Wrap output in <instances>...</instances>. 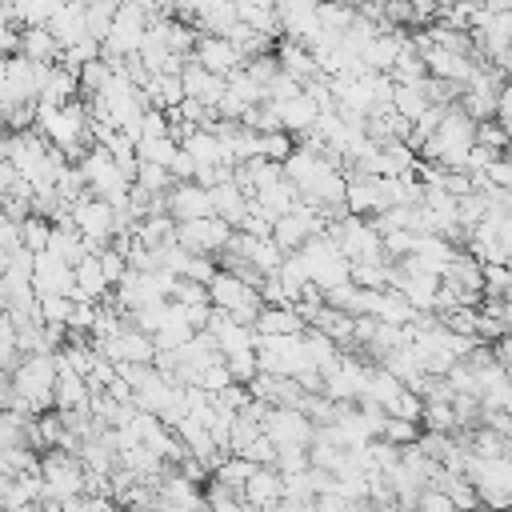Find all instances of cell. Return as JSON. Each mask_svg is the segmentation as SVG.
<instances>
[{"label": "cell", "mask_w": 512, "mask_h": 512, "mask_svg": "<svg viewBox=\"0 0 512 512\" xmlns=\"http://www.w3.org/2000/svg\"><path fill=\"white\" fill-rule=\"evenodd\" d=\"M36 128H40L44 144L56 148L60 156H84L80 148H84V140L92 136L80 100H72V104H64V108H44V104H36Z\"/></svg>", "instance_id": "1"}, {"label": "cell", "mask_w": 512, "mask_h": 512, "mask_svg": "<svg viewBox=\"0 0 512 512\" xmlns=\"http://www.w3.org/2000/svg\"><path fill=\"white\" fill-rule=\"evenodd\" d=\"M256 372L280 376V380H300L304 372H316L308 364L304 332L300 336H256Z\"/></svg>", "instance_id": "2"}, {"label": "cell", "mask_w": 512, "mask_h": 512, "mask_svg": "<svg viewBox=\"0 0 512 512\" xmlns=\"http://www.w3.org/2000/svg\"><path fill=\"white\" fill-rule=\"evenodd\" d=\"M468 484L476 488V500L504 512L512 508V460L508 456H468L464 460Z\"/></svg>", "instance_id": "3"}, {"label": "cell", "mask_w": 512, "mask_h": 512, "mask_svg": "<svg viewBox=\"0 0 512 512\" xmlns=\"http://www.w3.org/2000/svg\"><path fill=\"white\" fill-rule=\"evenodd\" d=\"M144 32H148V12L140 4H116V20L100 44V60L108 64H124V60H136L140 44H144Z\"/></svg>", "instance_id": "4"}, {"label": "cell", "mask_w": 512, "mask_h": 512, "mask_svg": "<svg viewBox=\"0 0 512 512\" xmlns=\"http://www.w3.org/2000/svg\"><path fill=\"white\" fill-rule=\"evenodd\" d=\"M40 480H44V504H52V508L84 496V464H80V456H72L64 448H52L40 460Z\"/></svg>", "instance_id": "5"}, {"label": "cell", "mask_w": 512, "mask_h": 512, "mask_svg": "<svg viewBox=\"0 0 512 512\" xmlns=\"http://www.w3.org/2000/svg\"><path fill=\"white\" fill-rule=\"evenodd\" d=\"M208 304H212V312H224V316H232L236 324H248V328H252L256 312L264 308L260 288L244 284V280L232 276V272H216V276H212V284H208Z\"/></svg>", "instance_id": "6"}, {"label": "cell", "mask_w": 512, "mask_h": 512, "mask_svg": "<svg viewBox=\"0 0 512 512\" xmlns=\"http://www.w3.org/2000/svg\"><path fill=\"white\" fill-rule=\"evenodd\" d=\"M68 224L84 236V244L92 252L108 248V240L116 236V208L108 200H96V196H80L72 208H68Z\"/></svg>", "instance_id": "7"}, {"label": "cell", "mask_w": 512, "mask_h": 512, "mask_svg": "<svg viewBox=\"0 0 512 512\" xmlns=\"http://www.w3.org/2000/svg\"><path fill=\"white\" fill-rule=\"evenodd\" d=\"M184 252L192 256H212V252H224L228 240H232V228L216 216H204V220H188V224H176V236H172Z\"/></svg>", "instance_id": "8"}, {"label": "cell", "mask_w": 512, "mask_h": 512, "mask_svg": "<svg viewBox=\"0 0 512 512\" xmlns=\"http://www.w3.org/2000/svg\"><path fill=\"white\" fill-rule=\"evenodd\" d=\"M264 436L280 452V448H308L316 432H312V424H308V416L300 408H268Z\"/></svg>", "instance_id": "9"}, {"label": "cell", "mask_w": 512, "mask_h": 512, "mask_svg": "<svg viewBox=\"0 0 512 512\" xmlns=\"http://www.w3.org/2000/svg\"><path fill=\"white\" fill-rule=\"evenodd\" d=\"M192 60H196L204 72L220 76V80H228L232 72H240V68H244L240 48H236L232 40H224V36H200V40H196V48H192Z\"/></svg>", "instance_id": "10"}, {"label": "cell", "mask_w": 512, "mask_h": 512, "mask_svg": "<svg viewBox=\"0 0 512 512\" xmlns=\"http://www.w3.org/2000/svg\"><path fill=\"white\" fill-rule=\"evenodd\" d=\"M164 216L176 220V224L204 220V216H212V200H208V192L196 188V184H172V188L164 192Z\"/></svg>", "instance_id": "11"}, {"label": "cell", "mask_w": 512, "mask_h": 512, "mask_svg": "<svg viewBox=\"0 0 512 512\" xmlns=\"http://www.w3.org/2000/svg\"><path fill=\"white\" fill-rule=\"evenodd\" d=\"M180 84H184V100H196V104H204L208 112H216L220 100H224V80L212 76V72H204L192 56H188V64L180 68Z\"/></svg>", "instance_id": "12"}, {"label": "cell", "mask_w": 512, "mask_h": 512, "mask_svg": "<svg viewBox=\"0 0 512 512\" xmlns=\"http://www.w3.org/2000/svg\"><path fill=\"white\" fill-rule=\"evenodd\" d=\"M272 112H276V124H280V132H288V136H308L312 128H316V120H320V104L308 96V92H296L292 100H284V104H268Z\"/></svg>", "instance_id": "13"}, {"label": "cell", "mask_w": 512, "mask_h": 512, "mask_svg": "<svg viewBox=\"0 0 512 512\" xmlns=\"http://www.w3.org/2000/svg\"><path fill=\"white\" fill-rule=\"evenodd\" d=\"M32 288H36V296H68L72 300V288H76L72 284V268L64 260L40 252L36 264H32Z\"/></svg>", "instance_id": "14"}, {"label": "cell", "mask_w": 512, "mask_h": 512, "mask_svg": "<svg viewBox=\"0 0 512 512\" xmlns=\"http://www.w3.org/2000/svg\"><path fill=\"white\" fill-rule=\"evenodd\" d=\"M252 332L256 336H300L308 332V324L300 320L296 308H284V304H264L252 320Z\"/></svg>", "instance_id": "15"}, {"label": "cell", "mask_w": 512, "mask_h": 512, "mask_svg": "<svg viewBox=\"0 0 512 512\" xmlns=\"http://www.w3.org/2000/svg\"><path fill=\"white\" fill-rule=\"evenodd\" d=\"M44 28H48V36L56 40L60 52L72 48V44H80V40H88V28H84V4H64V8H56L52 20H48Z\"/></svg>", "instance_id": "16"}, {"label": "cell", "mask_w": 512, "mask_h": 512, "mask_svg": "<svg viewBox=\"0 0 512 512\" xmlns=\"http://www.w3.org/2000/svg\"><path fill=\"white\" fill-rule=\"evenodd\" d=\"M52 404H56L60 412H80V408L92 404V392H88L84 376H76L72 368H64L60 356H56V388H52Z\"/></svg>", "instance_id": "17"}, {"label": "cell", "mask_w": 512, "mask_h": 512, "mask_svg": "<svg viewBox=\"0 0 512 512\" xmlns=\"http://www.w3.org/2000/svg\"><path fill=\"white\" fill-rule=\"evenodd\" d=\"M48 256H56V260H64L68 268H76L84 256H92V248L84 244V236L68 224V220H60V224H52V236H48Z\"/></svg>", "instance_id": "18"}, {"label": "cell", "mask_w": 512, "mask_h": 512, "mask_svg": "<svg viewBox=\"0 0 512 512\" xmlns=\"http://www.w3.org/2000/svg\"><path fill=\"white\" fill-rule=\"evenodd\" d=\"M424 84H428V80H420V84H396V88H392V112H396L404 124H416V120L432 108Z\"/></svg>", "instance_id": "19"}, {"label": "cell", "mask_w": 512, "mask_h": 512, "mask_svg": "<svg viewBox=\"0 0 512 512\" xmlns=\"http://www.w3.org/2000/svg\"><path fill=\"white\" fill-rule=\"evenodd\" d=\"M20 52H24V60H32V64H52V60L60 56L56 40L48 36V28H20Z\"/></svg>", "instance_id": "20"}, {"label": "cell", "mask_w": 512, "mask_h": 512, "mask_svg": "<svg viewBox=\"0 0 512 512\" xmlns=\"http://www.w3.org/2000/svg\"><path fill=\"white\" fill-rule=\"evenodd\" d=\"M176 152H180V144H176L172 136L140 140V144H136V160H140V164H156V168H168V164L176 160Z\"/></svg>", "instance_id": "21"}, {"label": "cell", "mask_w": 512, "mask_h": 512, "mask_svg": "<svg viewBox=\"0 0 512 512\" xmlns=\"http://www.w3.org/2000/svg\"><path fill=\"white\" fill-rule=\"evenodd\" d=\"M48 236H52V224H48V220H40V216H32V212L20 220V244H24L32 256L48 252Z\"/></svg>", "instance_id": "22"}, {"label": "cell", "mask_w": 512, "mask_h": 512, "mask_svg": "<svg viewBox=\"0 0 512 512\" xmlns=\"http://www.w3.org/2000/svg\"><path fill=\"white\" fill-rule=\"evenodd\" d=\"M416 508H420V512H456L452 500H448L440 488H424L420 500H416Z\"/></svg>", "instance_id": "23"}, {"label": "cell", "mask_w": 512, "mask_h": 512, "mask_svg": "<svg viewBox=\"0 0 512 512\" xmlns=\"http://www.w3.org/2000/svg\"><path fill=\"white\" fill-rule=\"evenodd\" d=\"M496 116H500L504 132L512 136V84H504V88H500V96H496Z\"/></svg>", "instance_id": "24"}, {"label": "cell", "mask_w": 512, "mask_h": 512, "mask_svg": "<svg viewBox=\"0 0 512 512\" xmlns=\"http://www.w3.org/2000/svg\"><path fill=\"white\" fill-rule=\"evenodd\" d=\"M20 48V32L12 28V24H0V56H8V52H16Z\"/></svg>", "instance_id": "25"}, {"label": "cell", "mask_w": 512, "mask_h": 512, "mask_svg": "<svg viewBox=\"0 0 512 512\" xmlns=\"http://www.w3.org/2000/svg\"><path fill=\"white\" fill-rule=\"evenodd\" d=\"M0 316H4V280H0Z\"/></svg>", "instance_id": "26"}, {"label": "cell", "mask_w": 512, "mask_h": 512, "mask_svg": "<svg viewBox=\"0 0 512 512\" xmlns=\"http://www.w3.org/2000/svg\"><path fill=\"white\" fill-rule=\"evenodd\" d=\"M0 512H4V508H0Z\"/></svg>", "instance_id": "27"}]
</instances>
